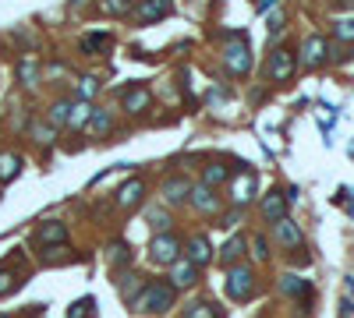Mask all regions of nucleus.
Masks as SVG:
<instances>
[{
  "mask_svg": "<svg viewBox=\"0 0 354 318\" xmlns=\"http://www.w3.org/2000/svg\"><path fill=\"white\" fill-rule=\"evenodd\" d=\"M223 290H227L231 301H248V297L255 293V272L248 269V265H231V269H227Z\"/></svg>",
  "mask_w": 354,
  "mask_h": 318,
  "instance_id": "obj_2",
  "label": "nucleus"
},
{
  "mask_svg": "<svg viewBox=\"0 0 354 318\" xmlns=\"http://www.w3.org/2000/svg\"><path fill=\"white\" fill-rule=\"evenodd\" d=\"M170 11H174V4H170V0H138V8H135V18L142 21V25H153V21L166 18Z\"/></svg>",
  "mask_w": 354,
  "mask_h": 318,
  "instance_id": "obj_11",
  "label": "nucleus"
},
{
  "mask_svg": "<svg viewBox=\"0 0 354 318\" xmlns=\"http://www.w3.org/2000/svg\"><path fill=\"white\" fill-rule=\"evenodd\" d=\"M223 181H231V166H227V163H205V166H202V184L216 187V184H223Z\"/></svg>",
  "mask_w": 354,
  "mask_h": 318,
  "instance_id": "obj_22",
  "label": "nucleus"
},
{
  "mask_svg": "<svg viewBox=\"0 0 354 318\" xmlns=\"http://www.w3.org/2000/svg\"><path fill=\"white\" fill-rule=\"evenodd\" d=\"M18 287H22V280H18L14 272H8L4 265H0V297H4V293H14Z\"/></svg>",
  "mask_w": 354,
  "mask_h": 318,
  "instance_id": "obj_35",
  "label": "nucleus"
},
{
  "mask_svg": "<svg viewBox=\"0 0 354 318\" xmlns=\"http://www.w3.org/2000/svg\"><path fill=\"white\" fill-rule=\"evenodd\" d=\"M99 8L107 14H128L135 11V0H99Z\"/></svg>",
  "mask_w": 354,
  "mask_h": 318,
  "instance_id": "obj_32",
  "label": "nucleus"
},
{
  "mask_svg": "<svg viewBox=\"0 0 354 318\" xmlns=\"http://www.w3.org/2000/svg\"><path fill=\"white\" fill-rule=\"evenodd\" d=\"M248 248H252V254H255L259 262L269 259V244H266V237H252V241H248Z\"/></svg>",
  "mask_w": 354,
  "mask_h": 318,
  "instance_id": "obj_37",
  "label": "nucleus"
},
{
  "mask_svg": "<svg viewBox=\"0 0 354 318\" xmlns=\"http://www.w3.org/2000/svg\"><path fill=\"white\" fill-rule=\"evenodd\" d=\"M192 195V181L188 177H170L163 184V202L166 205H181V202H188Z\"/></svg>",
  "mask_w": 354,
  "mask_h": 318,
  "instance_id": "obj_15",
  "label": "nucleus"
},
{
  "mask_svg": "<svg viewBox=\"0 0 354 318\" xmlns=\"http://www.w3.org/2000/svg\"><path fill=\"white\" fill-rule=\"evenodd\" d=\"M71 106H75V103H68V99H60V103H53V106H50V127H68V117H71Z\"/></svg>",
  "mask_w": 354,
  "mask_h": 318,
  "instance_id": "obj_26",
  "label": "nucleus"
},
{
  "mask_svg": "<svg viewBox=\"0 0 354 318\" xmlns=\"http://www.w3.org/2000/svg\"><path fill=\"white\" fill-rule=\"evenodd\" d=\"M68 318H96V301H92V297H81V301H75L71 311H68Z\"/></svg>",
  "mask_w": 354,
  "mask_h": 318,
  "instance_id": "obj_29",
  "label": "nucleus"
},
{
  "mask_svg": "<svg viewBox=\"0 0 354 318\" xmlns=\"http://www.w3.org/2000/svg\"><path fill=\"white\" fill-rule=\"evenodd\" d=\"M329 57V42L323 36H308L305 47H301V64L305 68H319V64H326Z\"/></svg>",
  "mask_w": 354,
  "mask_h": 318,
  "instance_id": "obj_10",
  "label": "nucleus"
},
{
  "mask_svg": "<svg viewBox=\"0 0 354 318\" xmlns=\"http://www.w3.org/2000/svg\"><path fill=\"white\" fill-rule=\"evenodd\" d=\"M18 81H22L25 89L39 85V64H36V57H22V60H18Z\"/></svg>",
  "mask_w": 354,
  "mask_h": 318,
  "instance_id": "obj_23",
  "label": "nucleus"
},
{
  "mask_svg": "<svg viewBox=\"0 0 354 318\" xmlns=\"http://www.w3.org/2000/svg\"><path fill=\"white\" fill-rule=\"evenodd\" d=\"M184 318H223V311L216 304H192L184 311Z\"/></svg>",
  "mask_w": 354,
  "mask_h": 318,
  "instance_id": "obj_31",
  "label": "nucleus"
},
{
  "mask_svg": "<svg viewBox=\"0 0 354 318\" xmlns=\"http://www.w3.org/2000/svg\"><path fill=\"white\" fill-rule=\"evenodd\" d=\"M110 262H114V269L131 265V248L124 244V241H114V244H110Z\"/></svg>",
  "mask_w": 354,
  "mask_h": 318,
  "instance_id": "obj_28",
  "label": "nucleus"
},
{
  "mask_svg": "<svg viewBox=\"0 0 354 318\" xmlns=\"http://www.w3.org/2000/svg\"><path fill=\"white\" fill-rule=\"evenodd\" d=\"M96 92H99V78H92V75L78 78V99H81V103H92Z\"/></svg>",
  "mask_w": 354,
  "mask_h": 318,
  "instance_id": "obj_30",
  "label": "nucleus"
},
{
  "mask_svg": "<svg viewBox=\"0 0 354 318\" xmlns=\"http://www.w3.org/2000/svg\"><path fill=\"white\" fill-rule=\"evenodd\" d=\"M192 205L199 209V212H216L220 209V198H216V191L210 187V184H192Z\"/></svg>",
  "mask_w": 354,
  "mask_h": 318,
  "instance_id": "obj_16",
  "label": "nucleus"
},
{
  "mask_svg": "<svg viewBox=\"0 0 354 318\" xmlns=\"http://www.w3.org/2000/svg\"><path fill=\"white\" fill-rule=\"evenodd\" d=\"M337 205H347V216H354V191H351V187H340V191H337Z\"/></svg>",
  "mask_w": 354,
  "mask_h": 318,
  "instance_id": "obj_38",
  "label": "nucleus"
},
{
  "mask_svg": "<svg viewBox=\"0 0 354 318\" xmlns=\"http://www.w3.org/2000/svg\"><path fill=\"white\" fill-rule=\"evenodd\" d=\"M117 287H121V297H124V304H135V297L142 293V287H145V280L142 276H135V272H121L117 276Z\"/></svg>",
  "mask_w": 354,
  "mask_h": 318,
  "instance_id": "obj_19",
  "label": "nucleus"
},
{
  "mask_svg": "<svg viewBox=\"0 0 354 318\" xmlns=\"http://www.w3.org/2000/svg\"><path fill=\"white\" fill-rule=\"evenodd\" d=\"M89 117H92V103H75L71 106V117H68V127H75V131H86V124H89Z\"/></svg>",
  "mask_w": 354,
  "mask_h": 318,
  "instance_id": "obj_25",
  "label": "nucleus"
},
{
  "mask_svg": "<svg viewBox=\"0 0 354 318\" xmlns=\"http://www.w3.org/2000/svg\"><path fill=\"white\" fill-rule=\"evenodd\" d=\"M255 191H259V177L252 174V170H241V177L231 181V202H234V209H244L248 202L255 198Z\"/></svg>",
  "mask_w": 354,
  "mask_h": 318,
  "instance_id": "obj_7",
  "label": "nucleus"
},
{
  "mask_svg": "<svg viewBox=\"0 0 354 318\" xmlns=\"http://www.w3.org/2000/svg\"><path fill=\"white\" fill-rule=\"evenodd\" d=\"M121 106H124V114L138 117V114L145 110V106H149V89H145V85H131V89H124Z\"/></svg>",
  "mask_w": 354,
  "mask_h": 318,
  "instance_id": "obj_13",
  "label": "nucleus"
},
{
  "mask_svg": "<svg viewBox=\"0 0 354 318\" xmlns=\"http://www.w3.org/2000/svg\"><path fill=\"white\" fill-rule=\"evenodd\" d=\"M107 42H110V36H107V32H92V36H86V39H81V50L96 53L99 47H107Z\"/></svg>",
  "mask_w": 354,
  "mask_h": 318,
  "instance_id": "obj_36",
  "label": "nucleus"
},
{
  "mask_svg": "<svg viewBox=\"0 0 354 318\" xmlns=\"http://www.w3.org/2000/svg\"><path fill=\"white\" fill-rule=\"evenodd\" d=\"M351 159H354V145H351Z\"/></svg>",
  "mask_w": 354,
  "mask_h": 318,
  "instance_id": "obj_43",
  "label": "nucleus"
},
{
  "mask_svg": "<svg viewBox=\"0 0 354 318\" xmlns=\"http://www.w3.org/2000/svg\"><path fill=\"white\" fill-rule=\"evenodd\" d=\"M177 304V290L166 283V280H153V283H145L142 293L135 297V311H145V315H166Z\"/></svg>",
  "mask_w": 354,
  "mask_h": 318,
  "instance_id": "obj_1",
  "label": "nucleus"
},
{
  "mask_svg": "<svg viewBox=\"0 0 354 318\" xmlns=\"http://www.w3.org/2000/svg\"><path fill=\"white\" fill-rule=\"evenodd\" d=\"M18 174H22V156L0 153V184H11Z\"/></svg>",
  "mask_w": 354,
  "mask_h": 318,
  "instance_id": "obj_21",
  "label": "nucleus"
},
{
  "mask_svg": "<svg viewBox=\"0 0 354 318\" xmlns=\"http://www.w3.org/2000/svg\"><path fill=\"white\" fill-rule=\"evenodd\" d=\"M244 254V237H231L223 248H220V262L231 269V265H238V259Z\"/></svg>",
  "mask_w": 354,
  "mask_h": 318,
  "instance_id": "obj_24",
  "label": "nucleus"
},
{
  "mask_svg": "<svg viewBox=\"0 0 354 318\" xmlns=\"http://www.w3.org/2000/svg\"><path fill=\"white\" fill-rule=\"evenodd\" d=\"M29 131H32V138H36L39 145H50V142L57 138V127H50V124H32Z\"/></svg>",
  "mask_w": 354,
  "mask_h": 318,
  "instance_id": "obj_33",
  "label": "nucleus"
},
{
  "mask_svg": "<svg viewBox=\"0 0 354 318\" xmlns=\"http://www.w3.org/2000/svg\"><path fill=\"white\" fill-rule=\"evenodd\" d=\"M262 216L269 220V223H277V220H283L287 216V198H283V191H269V195L262 198Z\"/></svg>",
  "mask_w": 354,
  "mask_h": 318,
  "instance_id": "obj_17",
  "label": "nucleus"
},
{
  "mask_svg": "<svg viewBox=\"0 0 354 318\" xmlns=\"http://www.w3.org/2000/svg\"><path fill=\"white\" fill-rule=\"evenodd\" d=\"M145 220H149V226L156 230V233H166L170 230V216H166V209H145Z\"/></svg>",
  "mask_w": 354,
  "mask_h": 318,
  "instance_id": "obj_27",
  "label": "nucleus"
},
{
  "mask_svg": "<svg viewBox=\"0 0 354 318\" xmlns=\"http://www.w3.org/2000/svg\"><path fill=\"white\" fill-rule=\"evenodd\" d=\"M277 4H280V0H255V11H259V14H266V11H273Z\"/></svg>",
  "mask_w": 354,
  "mask_h": 318,
  "instance_id": "obj_41",
  "label": "nucleus"
},
{
  "mask_svg": "<svg viewBox=\"0 0 354 318\" xmlns=\"http://www.w3.org/2000/svg\"><path fill=\"white\" fill-rule=\"evenodd\" d=\"M86 131H89V135H110V131H114V114L103 110V106H92V117H89V124H86Z\"/></svg>",
  "mask_w": 354,
  "mask_h": 318,
  "instance_id": "obj_20",
  "label": "nucleus"
},
{
  "mask_svg": "<svg viewBox=\"0 0 354 318\" xmlns=\"http://www.w3.org/2000/svg\"><path fill=\"white\" fill-rule=\"evenodd\" d=\"M238 220H241V209H231V212H223V216H220V226L231 230V226H238Z\"/></svg>",
  "mask_w": 354,
  "mask_h": 318,
  "instance_id": "obj_39",
  "label": "nucleus"
},
{
  "mask_svg": "<svg viewBox=\"0 0 354 318\" xmlns=\"http://www.w3.org/2000/svg\"><path fill=\"white\" fill-rule=\"evenodd\" d=\"M280 290H283L287 297H301L305 304H308V297H312V283H308V280H301V276H294V272L280 276Z\"/></svg>",
  "mask_w": 354,
  "mask_h": 318,
  "instance_id": "obj_18",
  "label": "nucleus"
},
{
  "mask_svg": "<svg viewBox=\"0 0 354 318\" xmlns=\"http://www.w3.org/2000/svg\"><path fill=\"white\" fill-rule=\"evenodd\" d=\"M181 251H184V254H181V259H188V262H192V265H199V269H202L205 262H210V259H213V244H210V241H205V237H192V241H188V244H184Z\"/></svg>",
  "mask_w": 354,
  "mask_h": 318,
  "instance_id": "obj_14",
  "label": "nucleus"
},
{
  "mask_svg": "<svg viewBox=\"0 0 354 318\" xmlns=\"http://www.w3.org/2000/svg\"><path fill=\"white\" fill-rule=\"evenodd\" d=\"M333 36L340 42H354V18H340L337 25H333Z\"/></svg>",
  "mask_w": 354,
  "mask_h": 318,
  "instance_id": "obj_34",
  "label": "nucleus"
},
{
  "mask_svg": "<svg viewBox=\"0 0 354 318\" xmlns=\"http://www.w3.org/2000/svg\"><path fill=\"white\" fill-rule=\"evenodd\" d=\"M170 283L174 290H192L195 283H199V265H192L188 259H177L174 265H170Z\"/></svg>",
  "mask_w": 354,
  "mask_h": 318,
  "instance_id": "obj_8",
  "label": "nucleus"
},
{
  "mask_svg": "<svg viewBox=\"0 0 354 318\" xmlns=\"http://www.w3.org/2000/svg\"><path fill=\"white\" fill-rule=\"evenodd\" d=\"M0 318H8V315H0Z\"/></svg>",
  "mask_w": 354,
  "mask_h": 318,
  "instance_id": "obj_44",
  "label": "nucleus"
},
{
  "mask_svg": "<svg viewBox=\"0 0 354 318\" xmlns=\"http://www.w3.org/2000/svg\"><path fill=\"white\" fill-rule=\"evenodd\" d=\"M142 195H145V181H142V177H131L128 184H121V187H117V195H114V205L128 212V209H135V205L142 202Z\"/></svg>",
  "mask_w": 354,
  "mask_h": 318,
  "instance_id": "obj_9",
  "label": "nucleus"
},
{
  "mask_svg": "<svg viewBox=\"0 0 354 318\" xmlns=\"http://www.w3.org/2000/svg\"><path fill=\"white\" fill-rule=\"evenodd\" d=\"M294 68H298V57L290 53V50H273L269 53V64H266V75H269V81H290V75H294Z\"/></svg>",
  "mask_w": 354,
  "mask_h": 318,
  "instance_id": "obj_6",
  "label": "nucleus"
},
{
  "mask_svg": "<svg viewBox=\"0 0 354 318\" xmlns=\"http://www.w3.org/2000/svg\"><path fill=\"white\" fill-rule=\"evenodd\" d=\"M223 64H227V71L238 75V78L252 71V50H248L244 32H234V42H227V50H223Z\"/></svg>",
  "mask_w": 354,
  "mask_h": 318,
  "instance_id": "obj_3",
  "label": "nucleus"
},
{
  "mask_svg": "<svg viewBox=\"0 0 354 318\" xmlns=\"http://www.w3.org/2000/svg\"><path fill=\"white\" fill-rule=\"evenodd\" d=\"M181 241L174 237V233L170 230H166V233H156V237L149 241V259L156 262V265H174L177 259H181Z\"/></svg>",
  "mask_w": 354,
  "mask_h": 318,
  "instance_id": "obj_4",
  "label": "nucleus"
},
{
  "mask_svg": "<svg viewBox=\"0 0 354 318\" xmlns=\"http://www.w3.org/2000/svg\"><path fill=\"white\" fill-rule=\"evenodd\" d=\"M273 237H277L283 248H301V244H305V237H301V226H298L294 220H287V216L273 223Z\"/></svg>",
  "mask_w": 354,
  "mask_h": 318,
  "instance_id": "obj_12",
  "label": "nucleus"
},
{
  "mask_svg": "<svg viewBox=\"0 0 354 318\" xmlns=\"http://www.w3.org/2000/svg\"><path fill=\"white\" fill-rule=\"evenodd\" d=\"M68 241V226L60 223V220H47V223H39L36 233H32V244L39 251H47V248H60Z\"/></svg>",
  "mask_w": 354,
  "mask_h": 318,
  "instance_id": "obj_5",
  "label": "nucleus"
},
{
  "mask_svg": "<svg viewBox=\"0 0 354 318\" xmlns=\"http://www.w3.org/2000/svg\"><path fill=\"white\" fill-rule=\"evenodd\" d=\"M280 29H283V14H273V18H269V32H273V36H277Z\"/></svg>",
  "mask_w": 354,
  "mask_h": 318,
  "instance_id": "obj_42",
  "label": "nucleus"
},
{
  "mask_svg": "<svg viewBox=\"0 0 354 318\" xmlns=\"http://www.w3.org/2000/svg\"><path fill=\"white\" fill-rule=\"evenodd\" d=\"M340 318H354V301H351V297L340 301Z\"/></svg>",
  "mask_w": 354,
  "mask_h": 318,
  "instance_id": "obj_40",
  "label": "nucleus"
}]
</instances>
